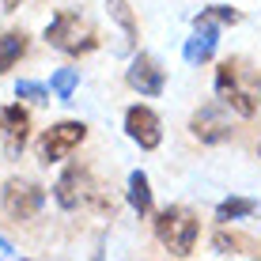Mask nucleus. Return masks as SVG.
I'll return each mask as SVG.
<instances>
[{
	"mask_svg": "<svg viewBox=\"0 0 261 261\" xmlns=\"http://www.w3.org/2000/svg\"><path fill=\"white\" fill-rule=\"evenodd\" d=\"M216 95L223 106L239 114V118H254L261 110V76L250 68L246 57H227L216 68Z\"/></svg>",
	"mask_w": 261,
	"mask_h": 261,
	"instance_id": "f257e3e1",
	"label": "nucleus"
},
{
	"mask_svg": "<svg viewBox=\"0 0 261 261\" xmlns=\"http://www.w3.org/2000/svg\"><path fill=\"white\" fill-rule=\"evenodd\" d=\"M53 201L65 212H110L114 216V201H106L102 186L95 182V174L84 163H72L61 170V178L53 182Z\"/></svg>",
	"mask_w": 261,
	"mask_h": 261,
	"instance_id": "f03ea898",
	"label": "nucleus"
},
{
	"mask_svg": "<svg viewBox=\"0 0 261 261\" xmlns=\"http://www.w3.org/2000/svg\"><path fill=\"white\" fill-rule=\"evenodd\" d=\"M46 42L65 57H84L98 46V31L80 12H57L46 23Z\"/></svg>",
	"mask_w": 261,
	"mask_h": 261,
	"instance_id": "7ed1b4c3",
	"label": "nucleus"
},
{
	"mask_svg": "<svg viewBox=\"0 0 261 261\" xmlns=\"http://www.w3.org/2000/svg\"><path fill=\"white\" fill-rule=\"evenodd\" d=\"M197 235H201V220L190 208H182V204H170V208L155 216V239L174 257H190L197 246Z\"/></svg>",
	"mask_w": 261,
	"mask_h": 261,
	"instance_id": "20e7f679",
	"label": "nucleus"
},
{
	"mask_svg": "<svg viewBox=\"0 0 261 261\" xmlns=\"http://www.w3.org/2000/svg\"><path fill=\"white\" fill-rule=\"evenodd\" d=\"M0 204H4V216H12L15 223L34 220L46 208V190L31 178H8L4 190H0Z\"/></svg>",
	"mask_w": 261,
	"mask_h": 261,
	"instance_id": "39448f33",
	"label": "nucleus"
},
{
	"mask_svg": "<svg viewBox=\"0 0 261 261\" xmlns=\"http://www.w3.org/2000/svg\"><path fill=\"white\" fill-rule=\"evenodd\" d=\"M87 137V125L84 121H57L49 125L46 133L38 137V163H61L65 155H72V151L84 144Z\"/></svg>",
	"mask_w": 261,
	"mask_h": 261,
	"instance_id": "423d86ee",
	"label": "nucleus"
},
{
	"mask_svg": "<svg viewBox=\"0 0 261 261\" xmlns=\"http://www.w3.org/2000/svg\"><path fill=\"white\" fill-rule=\"evenodd\" d=\"M125 84L144 98H155V95H163V87H167V72L151 53H133L129 68H125Z\"/></svg>",
	"mask_w": 261,
	"mask_h": 261,
	"instance_id": "0eeeda50",
	"label": "nucleus"
},
{
	"mask_svg": "<svg viewBox=\"0 0 261 261\" xmlns=\"http://www.w3.org/2000/svg\"><path fill=\"white\" fill-rule=\"evenodd\" d=\"M27 140H31V114H27L19 102L0 106V148H4V155L19 159Z\"/></svg>",
	"mask_w": 261,
	"mask_h": 261,
	"instance_id": "6e6552de",
	"label": "nucleus"
},
{
	"mask_svg": "<svg viewBox=\"0 0 261 261\" xmlns=\"http://www.w3.org/2000/svg\"><path fill=\"white\" fill-rule=\"evenodd\" d=\"M125 133H129L133 144H140L144 151H155L163 144V125H159V114L151 106H129L125 110Z\"/></svg>",
	"mask_w": 261,
	"mask_h": 261,
	"instance_id": "1a4fd4ad",
	"label": "nucleus"
},
{
	"mask_svg": "<svg viewBox=\"0 0 261 261\" xmlns=\"http://www.w3.org/2000/svg\"><path fill=\"white\" fill-rule=\"evenodd\" d=\"M216 46H220V27L208 23V19H193V34L186 38L182 46V57L186 65H208V61L216 57Z\"/></svg>",
	"mask_w": 261,
	"mask_h": 261,
	"instance_id": "9d476101",
	"label": "nucleus"
},
{
	"mask_svg": "<svg viewBox=\"0 0 261 261\" xmlns=\"http://www.w3.org/2000/svg\"><path fill=\"white\" fill-rule=\"evenodd\" d=\"M190 133L201 144H223V140H231V118L220 110V106L208 102L190 118Z\"/></svg>",
	"mask_w": 261,
	"mask_h": 261,
	"instance_id": "9b49d317",
	"label": "nucleus"
},
{
	"mask_svg": "<svg viewBox=\"0 0 261 261\" xmlns=\"http://www.w3.org/2000/svg\"><path fill=\"white\" fill-rule=\"evenodd\" d=\"M106 12H110V19L118 23V31H121L118 57H133V53H137V42H140V27H137V15H133L129 0H106Z\"/></svg>",
	"mask_w": 261,
	"mask_h": 261,
	"instance_id": "f8f14e48",
	"label": "nucleus"
},
{
	"mask_svg": "<svg viewBox=\"0 0 261 261\" xmlns=\"http://www.w3.org/2000/svg\"><path fill=\"white\" fill-rule=\"evenodd\" d=\"M31 49V38L23 31H0V72H12Z\"/></svg>",
	"mask_w": 261,
	"mask_h": 261,
	"instance_id": "ddd939ff",
	"label": "nucleus"
},
{
	"mask_svg": "<svg viewBox=\"0 0 261 261\" xmlns=\"http://www.w3.org/2000/svg\"><path fill=\"white\" fill-rule=\"evenodd\" d=\"M129 208L137 216L151 212V182H148L144 170H133V174H129Z\"/></svg>",
	"mask_w": 261,
	"mask_h": 261,
	"instance_id": "4468645a",
	"label": "nucleus"
},
{
	"mask_svg": "<svg viewBox=\"0 0 261 261\" xmlns=\"http://www.w3.org/2000/svg\"><path fill=\"white\" fill-rule=\"evenodd\" d=\"M257 201H250V197H227V201L216 204V220L220 223H231V220H246V216H254Z\"/></svg>",
	"mask_w": 261,
	"mask_h": 261,
	"instance_id": "2eb2a0df",
	"label": "nucleus"
},
{
	"mask_svg": "<svg viewBox=\"0 0 261 261\" xmlns=\"http://www.w3.org/2000/svg\"><path fill=\"white\" fill-rule=\"evenodd\" d=\"M76 84H80V68H57L49 76V91L61 98V102H72L76 95Z\"/></svg>",
	"mask_w": 261,
	"mask_h": 261,
	"instance_id": "dca6fc26",
	"label": "nucleus"
},
{
	"mask_svg": "<svg viewBox=\"0 0 261 261\" xmlns=\"http://www.w3.org/2000/svg\"><path fill=\"white\" fill-rule=\"evenodd\" d=\"M242 246H246V239L242 235H235V231H227V227H220L212 235V250L220 257H231V254H242Z\"/></svg>",
	"mask_w": 261,
	"mask_h": 261,
	"instance_id": "f3484780",
	"label": "nucleus"
},
{
	"mask_svg": "<svg viewBox=\"0 0 261 261\" xmlns=\"http://www.w3.org/2000/svg\"><path fill=\"white\" fill-rule=\"evenodd\" d=\"M193 19H208V23H216V27H235L242 15L235 12V8H227V4H212V8H204L201 15H193Z\"/></svg>",
	"mask_w": 261,
	"mask_h": 261,
	"instance_id": "a211bd4d",
	"label": "nucleus"
},
{
	"mask_svg": "<svg viewBox=\"0 0 261 261\" xmlns=\"http://www.w3.org/2000/svg\"><path fill=\"white\" fill-rule=\"evenodd\" d=\"M15 95L27 98V102H38V106H46V102H49V87L34 84V80H19V84H15Z\"/></svg>",
	"mask_w": 261,
	"mask_h": 261,
	"instance_id": "6ab92c4d",
	"label": "nucleus"
},
{
	"mask_svg": "<svg viewBox=\"0 0 261 261\" xmlns=\"http://www.w3.org/2000/svg\"><path fill=\"white\" fill-rule=\"evenodd\" d=\"M15 257H19V250H15L4 235H0V261H15Z\"/></svg>",
	"mask_w": 261,
	"mask_h": 261,
	"instance_id": "aec40b11",
	"label": "nucleus"
},
{
	"mask_svg": "<svg viewBox=\"0 0 261 261\" xmlns=\"http://www.w3.org/2000/svg\"><path fill=\"white\" fill-rule=\"evenodd\" d=\"M0 4H4V12H15V8H19L23 0H0Z\"/></svg>",
	"mask_w": 261,
	"mask_h": 261,
	"instance_id": "412c9836",
	"label": "nucleus"
},
{
	"mask_svg": "<svg viewBox=\"0 0 261 261\" xmlns=\"http://www.w3.org/2000/svg\"><path fill=\"white\" fill-rule=\"evenodd\" d=\"M257 151H261V148H257Z\"/></svg>",
	"mask_w": 261,
	"mask_h": 261,
	"instance_id": "4be33fe9",
	"label": "nucleus"
}]
</instances>
